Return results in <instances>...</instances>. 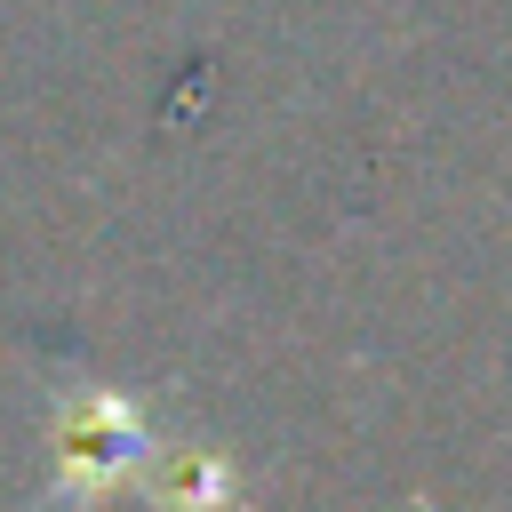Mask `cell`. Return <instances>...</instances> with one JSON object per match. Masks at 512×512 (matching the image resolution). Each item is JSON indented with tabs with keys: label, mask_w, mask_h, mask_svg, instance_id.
<instances>
[{
	"label": "cell",
	"mask_w": 512,
	"mask_h": 512,
	"mask_svg": "<svg viewBox=\"0 0 512 512\" xmlns=\"http://www.w3.org/2000/svg\"><path fill=\"white\" fill-rule=\"evenodd\" d=\"M144 400L112 392V384H72L48 408V504L80 512L104 504L112 488H136L144 464Z\"/></svg>",
	"instance_id": "cell-1"
},
{
	"label": "cell",
	"mask_w": 512,
	"mask_h": 512,
	"mask_svg": "<svg viewBox=\"0 0 512 512\" xmlns=\"http://www.w3.org/2000/svg\"><path fill=\"white\" fill-rule=\"evenodd\" d=\"M136 496L152 512H240V464L224 448L176 440V448H152L136 464Z\"/></svg>",
	"instance_id": "cell-2"
}]
</instances>
